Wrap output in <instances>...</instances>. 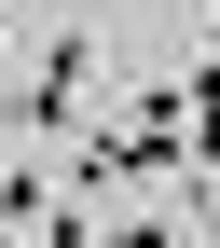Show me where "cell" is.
Wrapping results in <instances>:
<instances>
[{"label": "cell", "instance_id": "7a4b0ae2", "mask_svg": "<svg viewBox=\"0 0 220 248\" xmlns=\"http://www.w3.org/2000/svg\"><path fill=\"white\" fill-rule=\"evenodd\" d=\"M179 110H193V166L220 179V55H206V69H193V83H179Z\"/></svg>", "mask_w": 220, "mask_h": 248}, {"label": "cell", "instance_id": "6da1fadb", "mask_svg": "<svg viewBox=\"0 0 220 248\" xmlns=\"http://www.w3.org/2000/svg\"><path fill=\"white\" fill-rule=\"evenodd\" d=\"M83 69H97V28H55V55H42V83H28L14 138H69V110H83Z\"/></svg>", "mask_w": 220, "mask_h": 248}]
</instances>
